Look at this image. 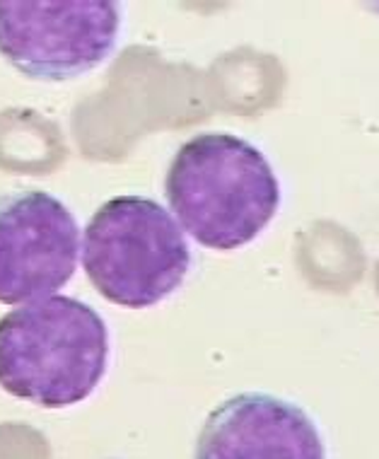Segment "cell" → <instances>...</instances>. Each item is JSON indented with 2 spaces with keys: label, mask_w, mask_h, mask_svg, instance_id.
Wrapping results in <instances>:
<instances>
[{
  "label": "cell",
  "mask_w": 379,
  "mask_h": 459,
  "mask_svg": "<svg viewBox=\"0 0 379 459\" xmlns=\"http://www.w3.org/2000/svg\"><path fill=\"white\" fill-rule=\"evenodd\" d=\"M194 459H326V445L302 406L266 392H242L211 411Z\"/></svg>",
  "instance_id": "obj_6"
},
{
  "label": "cell",
  "mask_w": 379,
  "mask_h": 459,
  "mask_svg": "<svg viewBox=\"0 0 379 459\" xmlns=\"http://www.w3.org/2000/svg\"><path fill=\"white\" fill-rule=\"evenodd\" d=\"M165 191L174 221L208 249H239L280 208V182L266 155L232 134H201L169 162Z\"/></svg>",
  "instance_id": "obj_1"
},
{
  "label": "cell",
  "mask_w": 379,
  "mask_h": 459,
  "mask_svg": "<svg viewBox=\"0 0 379 459\" xmlns=\"http://www.w3.org/2000/svg\"><path fill=\"white\" fill-rule=\"evenodd\" d=\"M82 266L114 305L142 309L172 295L191 269L179 222L148 196H114L82 235Z\"/></svg>",
  "instance_id": "obj_3"
},
{
  "label": "cell",
  "mask_w": 379,
  "mask_h": 459,
  "mask_svg": "<svg viewBox=\"0 0 379 459\" xmlns=\"http://www.w3.org/2000/svg\"><path fill=\"white\" fill-rule=\"evenodd\" d=\"M80 228L48 191L0 196V302H34L61 290L78 269Z\"/></svg>",
  "instance_id": "obj_5"
},
{
  "label": "cell",
  "mask_w": 379,
  "mask_h": 459,
  "mask_svg": "<svg viewBox=\"0 0 379 459\" xmlns=\"http://www.w3.org/2000/svg\"><path fill=\"white\" fill-rule=\"evenodd\" d=\"M114 0H0V54L34 80H73L116 48Z\"/></svg>",
  "instance_id": "obj_4"
},
{
  "label": "cell",
  "mask_w": 379,
  "mask_h": 459,
  "mask_svg": "<svg viewBox=\"0 0 379 459\" xmlns=\"http://www.w3.org/2000/svg\"><path fill=\"white\" fill-rule=\"evenodd\" d=\"M109 329L87 302L51 295L0 319V387L65 409L92 394L109 368Z\"/></svg>",
  "instance_id": "obj_2"
}]
</instances>
